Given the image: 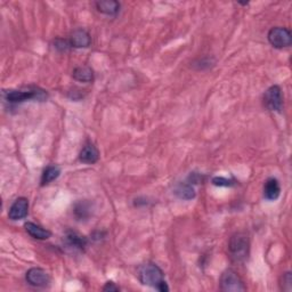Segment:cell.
<instances>
[{"instance_id": "cell-14", "label": "cell", "mask_w": 292, "mask_h": 292, "mask_svg": "<svg viewBox=\"0 0 292 292\" xmlns=\"http://www.w3.org/2000/svg\"><path fill=\"white\" fill-rule=\"evenodd\" d=\"M24 228L30 237L37 240H48L51 237L50 230L41 227L40 225L31 223V221H27L24 224Z\"/></svg>"}, {"instance_id": "cell-13", "label": "cell", "mask_w": 292, "mask_h": 292, "mask_svg": "<svg viewBox=\"0 0 292 292\" xmlns=\"http://www.w3.org/2000/svg\"><path fill=\"white\" fill-rule=\"evenodd\" d=\"M97 11L107 16H115L120 12V3L115 0H103L95 3Z\"/></svg>"}, {"instance_id": "cell-19", "label": "cell", "mask_w": 292, "mask_h": 292, "mask_svg": "<svg viewBox=\"0 0 292 292\" xmlns=\"http://www.w3.org/2000/svg\"><path fill=\"white\" fill-rule=\"evenodd\" d=\"M53 46L56 50L59 51H68L70 48H71V42L70 40L63 39V38H56V39L53 41Z\"/></svg>"}, {"instance_id": "cell-9", "label": "cell", "mask_w": 292, "mask_h": 292, "mask_svg": "<svg viewBox=\"0 0 292 292\" xmlns=\"http://www.w3.org/2000/svg\"><path fill=\"white\" fill-rule=\"evenodd\" d=\"M70 42L74 48H87L92 44V37L84 29H77L72 32Z\"/></svg>"}, {"instance_id": "cell-10", "label": "cell", "mask_w": 292, "mask_h": 292, "mask_svg": "<svg viewBox=\"0 0 292 292\" xmlns=\"http://www.w3.org/2000/svg\"><path fill=\"white\" fill-rule=\"evenodd\" d=\"M98 159H100V151L92 143H87L80 151L79 160L82 163L94 164L98 161Z\"/></svg>"}, {"instance_id": "cell-21", "label": "cell", "mask_w": 292, "mask_h": 292, "mask_svg": "<svg viewBox=\"0 0 292 292\" xmlns=\"http://www.w3.org/2000/svg\"><path fill=\"white\" fill-rule=\"evenodd\" d=\"M213 184L215 186H220V187H230L233 186L235 182L232 180H228V178L225 177H214L213 178Z\"/></svg>"}, {"instance_id": "cell-4", "label": "cell", "mask_w": 292, "mask_h": 292, "mask_svg": "<svg viewBox=\"0 0 292 292\" xmlns=\"http://www.w3.org/2000/svg\"><path fill=\"white\" fill-rule=\"evenodd\" d=\"M220 290L225 292H239L246 291L247 288L244 285L241 277L234 270H226L220 276L219 280Z\"/></svg>"}, {"instance_id": "cell-23", "label": "cell", "mask_w": 292, "mask_h": 292, "mask_svg": "<svg viewBox=\"0 0 292 292\" xmlns=\"http://www.w3.org/2000/svg\"><path fill=\"white\" fill-rule=\"evenodd\" d=\"M199 63H200V68L199 70H202V69H205V68H210L211 65H213V62H211V59L209 57H203V59H200L199 60Z\"/></svg>"}, {"instance_id": "cell-2", "label": "cell", "mask_w": 292, "mask_h": 292, "mask_svg": "<svg viewBox=\"0 0 292 292\" xmlns=\"http://www.w3.org/2000/svg\"><path fill=\"white\" fill-rule=\"evenodd\" d=\"M3 96L5 101L16 104V103L31 100L45 101L47 98V93L38 87H27L26 89H8V91H4Z\"/></svg>"}, {"instance_id": "cell-20", "label": "cell", "mask_w": 292, "mask_h": 292, "mask_svg": "<svg viewBox=\"0 0 292 292\" xmlns=\"http://www.w3.org/2000/svg\"><path fill=\"white\" fill-rule=\"evenodd\" d=\"M280 286H281V290L286 291V292H290L292 290V274L290 272H286L281 276Z\"/></svg>"}, {"instance_id": "cell-18", "label": "cell", "mask_w": 292, "mask_h": 292, "mask_svg": "<svg viewBox=\"0 0 292 292\" xmlns=\"http://www.w3.org/2000/svg\"><path fill=\"white\" fill-rule=\"evenodd\" d=\"M89 210H91V208H89L88 203H86V202H79L74 208V214L79 219L87 218L89 214H91V211Z\"/></svg>"}, {"instance_id": "cell-7", "label": "cell", "mask_w": 292, "mask_h": 292, "mask_svg": "<svg viewBox=\"0 0 292 292\" xmlns=\"http://www.w3.org/2000/svg\"><path fill=\"white\" fill-rule=\"evenodd\" d=\"M25 280L35 288H46L50 283V276L45 270L40 267L30 268L25 274Z\"/></svg>"}, {"instance_id": "cell-5", "label": "cell", "mask_w": 292, "mask_h": 292, "mask_svg": "<svg viewBox=\"0 0 292 292\" xmlns=\"http://www.w3.org/2000/svg\"><path fill=\"white\" fill-rule=\"evenodd\" d=\"M270 44L277 49H283L292 44V34L289 29L283 26L272 27L267 35Z\"/></svg>"}, {"instance_id": "cell-1", "label": "cell", "mask_w": 292, "mask_h": 292, "mask_svg": "<svg viewBox=\"0 0 292 292\" xmlns=\"http://www.w3.org/2000/svg\"><path fill=\"white\" fill-rule=\"evenodd\" d=\"M138 280L140 283L157 289L161 292L169 291L167 282L164 281V273L157 264L146 262L138 268Z\"/></svg>"}, {"instance_id": "cell-16", "label": "cell", "mask_w": 292, "mask_h": 292, "mask_svg": "<svg viewBox=\"0 0 292 292\" xmlns=\"http://www.w3.org/2000/svg\"><path fill=\"white\" fill-rule=\"evenodd\" d=\"M72 77L79 82H92L94 80V72L89 67H78L73 70Z\"/></svg>"}, {"instance_id": "cell-17", "label": "cell", "mask_w": 292, "mask_h": 292, "mask_svg": "<svg viewBox=\"0 0 292 292\" xmlns=\"http://www.w3.org/2000/svg\"><path fill=\"white\" fill-rule=\"evenodd\" d=\"M61 175V168L59 166H48L41 175V185H48L49 183L57 180Z\"/></svg>"}, {"instance_id": "cell-6", "label": "cell", "mask_w": 292, "mask_h": 292, "mask_svg": "<svg viewBox=\"0 0 292 292\" xmlns=\"http://www.w3.org/2000/svg\"><path fill=\"white\" fill-rule=\"evenodd\" d=\"M264 105L267 110L273 112H280L283 106V96H282V91L279 86H271L267 89L262 96Z\"/></svg>"}, {"instance_id": "cell-11", "label": "cell", "mask_w": 292, "mask_h": 292, "mask_svg": "<svg viewBox=\"0 0 292 292\" xmlns=\"http://www.w3.org/2000/svg\"><path fill=\"white\" fill-rule=\"evenodd\" d=\"M281 194V186L276 178H268L264 185V197L268 201H274Z\"/></svg>"}, {"instance_id": "cell-22", "label": "cell", "mask_w": 292, "mask_h": 292, "mask_svg": "<svg viewBox=\"0 0 292 292\" xmlns=\"http://www.w3.org/2000/svg\"><path fill=\"white\" fill-rule=\"evenodd\" d=\"M103 291H105V292H116V291H120V288L115 283H113L112 281H109V282H106L105 285L103 286Z\"/></svg>"}, {"instance_id": "cell-8", "label": "cell", "mask_w": 292, "mask_h": 292, "mask_svg": "<svg viewBox=\"0 0 292 292\" xmlns=\"http://www.w3.org/2000/svg\"><path fill=\"white\" fill-rule=\"evenodd\" d=\"M29 213V200L26 197H18L9 208L8 217L14 221L25 218Z\"/></svg>"}, {"instance_id": "cell-12", "label": "cell", "mask_w": 292, "mask_h": 292, "mask_svg": "<svg viewBox=\"0 0 292 292\" xmlns=\"http://www.w3.org/2000/svg\"><path fill=\"white\" fill-rule=\"evenodd\" d=\"M65 241H67L68 247L74 249V250L83 251L84 248L87 247V239L74 232V230H69L65 235Z\"/></svg>"}, {"instance_id": "cell-15", "label": "cell", "mask_w": 292, "mask_h": 292, "mask_svg": "<svg viewBox=\"0 0 292 292\" xmlns=\"http://www.w3.org/2000/svg\"><path fill=\"white\" fill-rule=\"evenodd\" d=\"M173 193L182 200H192L195 197V190L190 183L178 184Z\"/></svg>"}, {"instance_id": "cell-3", "label": "cell", "mask_w": 292, "mask_h": 292, "mask_svg": "<svg viewBox=\"0 0 292 292\" xmlns=\"http://www.w3.org/2000/svg\"><path fill=\"white\" fill-rule=\"evenodd\" d=\"M228 251L233 261H246L249 257V251H250V242H249L248 235L243 232L232 235L228 243Z\"/></svg>"}]
</instances>
